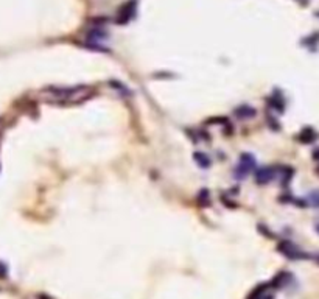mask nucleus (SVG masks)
Listing matches in <instances>:
<instances>
[{
    "label": "nucleus",
    "instance_id": "nucleus-1",
    "mask_svg": "<svg viewBox=\"0 0 319 299\" xmlns=\"http://www.w3.org/2000/svg\"><path fill=\"white\" fill-rule=\"evenodd\" d=\"M254 168H255V158L251 153H243L234 170V175L237 179H244Z\"/></svg>",
    "mask_w": 319,
    "mask_h": 299
},
{
    "label": "nucleus",
    "instance_id": "nucleus-2",
    "mask_svg": "<svg viewBox=\"0 0 319 299\" xmlns=\"http://www.w3.org/2000/svg\"><path fill=\"white\" fill-rule=\"evenodd\" d=\"M84 91H87L86 86H75V87H53L51 86L46 89V92L55 97H59V99H63V100H72V97H78L80 99V95Z\"/></svg>",
    "mask_w": 319,
    "mask_h": 299
},
{
    "label": "nucleus",
    "instance_id": "nucleus-3",
    "mask_svg": "<svg viewBox=\"0 0 319 299\" xmlns=\"http://www.w3.org/2000/svg\"><path fill=\"white\" fill-rule=\"evenodd\" d=\"M277 249H279V252L282 254V256H285L287 259H290V260H302V259H308L310 257L308 254H305L299 248V246H296L294 243L288 242V240L282 242L277 246Z\"/></svg>",
    "mask_w": 319,
    "mask_h": 299
},
{
    "label": "nucleus",
    "instance_id": "nucleus-4",
    "mask_svg": "<svg viewBox=\"0 0 319 299\" xmlns=\"http://www.w3.org/2000/svg\"><path fill=\"white\" fill-rule=\"evenodd\" d=\"M136 5H137V0H129V2H126L123 6H120V10H118V14H117V24H120V25L128 24L136 14Z\"/></svg>",
    "mask_w": 319,
    "mask_h": 299
},
{
    "label": "nucleus",
    "instance_id": "nucleus-5",
    "mask_svg": "<svg viewBox=\"0 0 319 299\" xmlns=\"http://www.w3.org/2000/svg\"><path fill=\"white\" fill-rule=\"evenodd\" d=\"M274 178H276V168L274 167H262L255 171V183L260 185L271 183Z\"/></svg>",
    "mask_w": 319,
    "mask_h": 299
},
{
    "label": "nucleus",
    "instance_id": "nucleus-6",
    "mask_svg": "<svg viewBox=\"0 0 319 299\" xmlns=\"http://www.w3.org/2000/svg\"><path fill=\"white\" fill-rule=\"evenodd\" d=\"M234 114L239 118H252V117H255L257 111L255 108H252L251 104H240V106H237L234 109Z\"/></svg>",
    "mask_w": 319,
    "mask_h": 299
},
{
    "label": "nucleus",
    "instance_id": "nucleus-7",
    "mask_svg": "<svg viewBox=\"0 0 319 299\" xmlns=\"http://www.w3.org/2000/svg\"><path fill=\"white\" fill-rule=\"evenodd\" d=\"M318 137V133L310 128V126H307V128H303L299 134H298V140L302 142V144H311V142H315Z\"/></svg>",
    "mask_w": 319,
    "mask_h": 299
},
{
    "label": "nucleus",
    "instance_id": "nucleus-8",
    "mask_svg": "<svg viewBox=\"0 0 319 299\" xmlns=\"http://www.w3.org/2000/svg\"><path fill=\"white\" fill-rule=\"evenodd\" d=\"M290 279H291V274H290V273L282 271V273H279L276 278L271 281L270 285H271L272 288H282V287H285L288 282H290Z\"/></svg>",
    "mask_w": 319,
    "mask_h": 299
},
{
    "label": "nucleus",
    "instance_id": "nucleus-9",
    "mask_svg": "<svg viewBox=\"0 0 319 299\" xmlns=\"http://www.w3.org/2000/svg\"><path fill=\"white\" fill-rule=\"evenodd\" d=\"M196 204L199 207H207L210 206V192L207 189H201L196 195Z\"/></svg>",
    "mask_w": 319,
    "mask_h": 299
},
{
    "label": "nucleus",
    "instance_id": "nucleus-10",
    "mask_svg": "<svg viewBox=\"0 0 319 299\" xmlns=\"http://www.w3.org/2000/svg\"><path fill=\"white\" fill-rule=\"evenodd\" d=\"M193 159L196 161V164L201 168H209L210 166H212V162H210V158L207 156L206 153H203V151H195L193 153Z\"/></svg>",
    "mask_w": 319,
    "mask_h": 299
},
{
    "label": "nucleus",
    "instance_id": "nucleus-11",
    "mask_svg": "<svg viewBox=\"0 0 319 299\" xmlns=\"http://www.w3.org/2000/svg\"><path fill=\"white\" fill-rule=\"evenodd\" d=\"M268 103L271 104V108L276 109L277 112H284V109H285V103H284V99H282V97L272 95L271 99L268 100Z\"/></svg>",
    "mask_w": 319,
    "mask_h": 299
},
{
    "label": "nucleus",
    "instance_id": "nucleus-12",
    "mask_svg": "<svg viewBox=\"0 0 319 299\" xmlns=\"http://www.w3.org/2000/svg\"><path fill=\"white\" fill-rule=\"evenodd\" d=\"M109 86L112 87V89H115V91H118L120 94H123V95H126V97H131V91L128 87H126L123 83H120V81H115V80H111L109 81Z\"/></svg>",
    "mask_w": 319,
    "mask_h": 299
},
{
    "label": "nucleus",
    "instance_id": "nucleus-13",
    "mask_svg": "<svg viewBox=\"0 0 319 299\" xmlns=\"http://www.w3.org/2000/svg\"><path fill=\"white\" fill-rule=\"evenodd\" d=\"M268 288L265 285V283H260V285H257L254 290L251 291V295L248 296V299H260L263 295H265V290Z\"/></svg>",
    "mask_w": 319,
    "mask_h": 299
},
{
    "label": "nucleus",
    "instance_id": "nucleus-14",
    "mask_svg": "<svg viewBox=\"0 0 319 299\" xmlns=\"http://www.w3.org/2000/svg\"><path fill=\"white\" fill-rule=\"evenodd\" d=\"M308 199H310V203L313 204V206L319 207V190L311 192V193H310V197H308Z\"/></svg>",
    "mask_w": 319,
    "mask_h": 299
},
{
    "label": "nucleus",
    "instance_id": "nucleus-15",
    "mask_svg": "<svg viewBox=\"0 0 319 299\" xmlns=\"http://www.w3.org/2000/svg\"><path fill=\"white\" fill-rule=\"evenodd\" d=\"M105 36H106V33L101 32V30H94V32L89 33V37H91V39H103Z\"/></svg>",
    "mask_w": 319,
    "mask_h": 299
},
{
    "label": "nucleus",
    "instance_id": "nucleus-16",
    "mask_svg": "<svg viewBox=\"0 0 319 299\" xmlns=\"http://www.w3.org/2000/svg\"><path fill=\"white\" fill-rule=\"evenodd\" d=\"M0 278H6V265L0 262Z\"/></svg>",
    "mask_w": 319,
    "mask_h": 299
},
{
    "label": "nucleus",
    "instance_id": "nucleus-17",
    "mask_svg": "<svg viewBox=\"0 0 319 299\" xmlns=\"http://www.w3.org/2000/svg\"><path fill=\"white\" fill-rule=\"evenodd\" d=\"M313 159H316L319 162V148H316L315 151H313Z\"/></svg>",
    "mask_w": 319,
    "mask_h": 299
},
{
    "label": "nucleus",
    "instance_id": "nucleus-18",
    "mask_svg": "<svg viewBox=\"0 0 319 299\" xmlns=\"http://www.w3.org/2000/svg\"><path fill=\"white\" fill-rule=\"evenodd\" d=\"M315 259H316V262H318V265H319V256H316Z\"/></svg>",
    "mask_w": 319,
    "mask_h": 299
},
{
    "label": "nucleus",
    "instance_id": "nucleus-19",
    "mask_svg": "<svg viewBox=\"0 0 319 299\" xmlns=\"http://www.w3.org/2000/svg\"><path fill=\"white\" fill-rule=\"evenodd\" d=\"M316 231H318V233H319V224H316Z\"/></svg>",
    "mask_w": 319,
    "mask_h": 299
},
{
    "label": "nucleus",
    "instance_id": "nucleus-20",
    "mask_svg": "<svg viewBox=\"0 0 319 299\" xmlns=\"http://www.w3.org/2000/svg\"><path fill=\"white\" fill-rule=\"evenodd\" d=\"M318 173H319V167H318Z\"/></svg>",
    "mask_w": 319,
    "mask_h": 299
}]
</instances>
